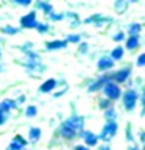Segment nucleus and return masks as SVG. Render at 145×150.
Listing matches in <instances>:
<instances>
[{
	"label": "nucleus",
	"instance_id": "nucleus-5",
	"mask_svg": "<svg viewBox=\"0 0 145 150\" xmlns=\"http://www.w3.org/2000/svg\"><path fill=\"white\" fill-rule=\"evenodd\" d=\"M130 74H131V70L126 67V69H120V70H117V72L112 75V81L117 83V84H120V83H123L126 81V80L130 78Z\"/></svg>",
	"mask_w": 145,
	"mask_h": 150
},
{
	"label": "nucleus",
	"instance_id": "nucleus-24",
	"mask_svg": "<svg viewBox=\"0 0 145 150\" xmlns=\"http://www.w3.org/2000/svg\"><path fill=\"white\" fill-rule=\"evenodd\" d=\"M75 150H89V147H86V145H77Z\"/></svg>",
	"mask_w": 145,
	"mask_h": 150
},
{
	"label": "nucleus",
	"instance_id": "nucleus-14",
	"mask_svg": "<svg viewBox=\"0 0 145 150\" xmlns=\"http://www.w3.org/2000/svg\"><path fill=\"white\" fill-rule=\"evenodd\" d=\"M109 58L112 59V61H117V59H122L123 58V49L119 45V47H115L114 50H112V53H111V56Z\"/></svg>",
	"mask_w": 145,
	"mask_h": 150
},
{
	"label": "nucleus",
	"instance_id": "nucleus-18",
	"mask_svg": "<svg viewBox=\"0 0 145 150\" xmlns=\"http://www.w3.org/2000/svg\"><path fill=\"white\" fill-rule=\"evenodd\" d=\"M36 28H37V31H39V33H45L47 30H49V27L44 25V23H37Z\"/></svg>",
	"mask_w": 145,
	"mask_h": 150
},
{
	"label": "nucleus",
	"instance_id": "nucleus-3",
	"mask_svg": "<svg viewBox=\"0 0 145 150\" xmlns=\"http://www.w3.org/2000/svg\"><path fill=\"white\" fill-rule=\"evenodd\" d=\"M137 92L134 89H130L123 94V106L126 111H133L136 108V103H137Z\"/></svg>",
	"mask_w": 145,
	"mask_h": 150
},
{
	"label": "nucleus",
	"instance_id": "nucleus-4",
	"mask_svg": "<svg viewBox=\"0 0 145 150\" xmlns=\"http://www.w3.org/2000/svg\"><path fill=\"white\" fill-rule=\"evenodd\" d=\"M20 25L23 28H36V25H37V22H36V13L31 11V13L25 14V16L20 19Z\"/></svg>",
	"mask_w": 145,
	"mask_h": 150
},
{
	"label": "nucleus",
	"instance_id": "nucleus-6",
	"mask_svg": "<svg viewBox=\"0 0 145 150\" xmlns=\"http://www.w3.org/2000/svg\"><path fill=\"white\" fill-rule=\"evenodd\" d=\"M25 145H27V141L22 139V136H16L6 150H25Z\"/></svg>",
	"mask_w": 145,
	"mask_h": 150
},
{
	"label": "nucleus",
	"instance_id": "nucleus-17",
	"mask_svg": "<svg viewBox=\"0 0 145 150\" xmlns=\"http://www.w3.org/2000/svg\"><path fill=\"white\" fill-rule=\"evenodd\" d=\"M2 30H3V33H9V35H14V33H17V28H11V27H3Z\"/></svg>",
	"mask_w": 145,
	"mask_h": 150
},
{
	"label": "nucleus",
	"instance_id": "nucleus-22",
	"mask_svg": "<svg viewBox=\"0 0 145 150\" xmlns=\"http://www.w3.org/2000/svg\"><path fill=\"white\" fill-rule=\"evenodd\" d=\"M67 41H69V42H78V41H80V36H78V35H72V36L67 38Z\"/></svg>",
	"mask_w": 145,
	"mask_h": 150
},
{
	"label": "nucleus",
	"instance_id": "nucleus-13",
	"mask_svg": "<svg viewBox=\"0 0 145 150\" xmlns=\"http://www.w3.org/2000/svg\"><path fill=\"white\" fill-rule=\"evenodd\" d=\"M14 106H16V103H14L13 100H9V98H6V100H3L2 103H0V111L8 112V111H11Z\"/></svg>",
	"mask_w": 145,
	"mask_h": 150
},
{
	"label": "nucleus",
	"instance_id": "nucleus-26",
	"mask_svg": "<svg viewBox=\"0 0 145 150\" xmlns=\"http://www.w3.org/2000/svg\"><path fill=\"white\" fill-rule=\"evenodd\" d=\"M130 150H139V149H136V147H130Z\"/></svg>",
	"mask_w": 145,
	"mask_h": 150
},
{
	"label": "nucleus",
	"instance_id": "nucleus-10",
	"mask_svg": "<svg viewBox=\"0 0 145 150\" xmlns=\"http://www.w3.org/2000/svg\"><path fill=\"white\" fill-rule=\"evenodd\" d=\"M140 44V39L139 36H130L128 39H126V49L128 50H136Z\"/></svg>",
	"mask_w": 145,
	"mask_h": 150
},
{
	"label": "nucleus",
	"instance_id": "nucleus-23",
	"mask_svg": "<svg viewBox=\"0 0 145 150\" xmlns=\"http://www.w3.org/2000/svg\"><path fill=\"white\" fill-rule=\"evenodd\" d=\"M6 122V112H3V111H0V125L5 124Z\"/></svg>",
	"mask_w": 145,
	"mask_h": 150
},
{
	"label": "nucleus",
	"instance_id": "nucleus-1",
	"mask_svg": "<svg viewBox=\"0 0 145 150\" xmlns=\"http://www.w3.org/2000/svg\"><path fill=\"white\" fill-rule=\"evenodd\" d=\"M101 89H103L105 96L109 98V100H117V98H120V96H122V88H120V84H117V83H114V81H108Z\"/></svg>",
	"mask_w": 145,
	"mask_h": 150
},
{
	"label": "nucleus",
	"instance_id": "nucleus-9",
	"mask_svg": "<svg viewBox=\"0 0 145 150\" xmlns=\"http://www.w3.org/2000/svg\"><path fill=\"white\" fill-rule=\"evenodd\" d=\"M56 88V80L55 78H50V80H47V81H44L41 84V88H39V92H42V94H47V92H51L53 89Z\"/></svg>",
	"mask_w": 145,
	"mask_h": 150
},
{
	"label": "nucleus",
	"instance_id": "nucleus-12",
	"mask_svg": "<svg viewBox=\"0 0 145 150\" xmlns=\"http://www.w3.org/2000/svg\"><path fill=\"white\" fill-rule=\"evenodd\" d=\"M67 45V42L65 41H51V42H49V44H47V49L49 50H58V49H64V47Z\"/></svg>",
	"mask_w": 145,
	"mask_h": 150
},
{
	"label": "nucleus",
	"instance_id": "nucleus-8",
	"mask_svg": "<svg viewBox=\"0 0 145 150\" xmlns=\"http://www.w3.org/2000/svg\"><path fill=\"white\" fill-rule=\"evenodd\" d=\"M97 67H98V70H109V69L114 67V61L111 58H108V56H103V58H100V61H98Z\"/></svg>",
	"mask_w": 145,
	"mask_h": 150
},
{
	"label": "nucleus",
	"instance_id": "nucleus-16",
	"mask_svg": "<svg viewBox=\"0 0 145 150\" xmlns=\"http://www.w3.org/2000/svg\"><path fill=\"white\" fill-rule=\"evenodd\" d=\"M25 114H27V117H34L37 114V108L36 106H28L27 111H25Z\"/></svg>",
	"mask_w": 145,
	"mask_h": 150
},
{
	"label": "nucleus",
	"instance_id": "nucleus-7",
	"mask_svg": "<svg viewBox=\"0 0 145 150\" xmlns=\"http://www.w3.org/2000/svg\"><path fill=\"white\" fill-rule=\"evenodd\" d=\"M81 136L84 138V142H86L87 145H91V147H94V145L98 144V136L95 133H92V131H84ZM87 145H86V147H87Z\"/></svg>",
	"mask_w": 145,
	"mask_h": 150
},
{
	"label": "nucleus",
	"instance_id": "nucleus-15",
	"mask_svg": "<svg viewBox=\"0 0 145 150\" xmlns=\"http://www.w3.org/2000/svg\"><path fill=\"white\" fill-rule=\"evenodd\" d=\"M140 30H142L140 23H131L130 28H128V33H130V36H139Z\"/></svg>",
	"mask_w": 145,
	"mask_h": 150
},
{
	"label": "nucleus",
	"instance_id": "nucleus-20",
	"mask_svg": "<svg viewBox=\"0 0 145 150\" xmlns=\"http://www.w3.org/2000/svg\"><path fill=\"white\" fill-rule=\"evenodd\" d=\"M106 119L109 120V119H115V114H114V110H109V111H106Z\"/></svg>",
	"mask_w": 145,
	"mask_h": 150
},
{
	"label": "nucleus",
	"instance_id": "nucleus-11",
	"mask_svg": "<svg viewBox=\"0 0 145 150\" xmlns=\"http://www.w3.org/2000/svg\"><path fill=\"white\" fill-rule=\"evenodd\" d=\"M41 134H42V131H41V128H37V127H31L30 131H28V136H30V141H31V142L39 141Z\"/></svg>",
	"mask_w": 145,
	"mask_h": 150
},
{
	"label": "nucleus",
	"instance_id": "nucleus-2",
	"mask_svg": "<svg viewBox=\"0 0 145 150\" xmlns=\"http://www.w3.org/2000/svg\"><path fill=\"white\" fill-rule=\"evenodd\" d=\"M117 124L114 120H108L106 122V125L103 127V130H101V133H100V136H98V139H103V141H111L112 138L115 136V133H117Z\"/></svg>",
	"mask_w": 145,
	"mask_h": 150
},
{
	"label": "nucleus",
	"instance_id": "nucleus-19",
	"mask_svg": "<svg viewBox=\"0 0 145 150\" xmlns=\"http://www.w3.org/2000/svg\"><path fill=\"white\" fill-rule=\"evenodd\" d=\"M144 64H145V55H144V53H140V55H139V58H137V66H139V67H142Z\"/></svg>",
	"mask_w": 145,
	"mask_h": 150
},
{
	"label": "nucleus",
	"instance_id": "nucleus-25",
	"mask_svg": "<svg viewBox=\"0 0 145 150\" xmlns=\"http://www.w3.org/2000/svg\"><path fill=\"white\" fill-rule=\"evenodd\" d=\"M100 150H111V147H109V145H101Z\"/></svg>",
	"mask_w": 145,
	"mask_h": 150
},
{
	"label": "nucleus",
	"instance_id": "nucleus-21",
	"mask_svg": "<svg viewBox=\"0 0 145 150\" xmlns=\"http://www.w3.org/2000/svg\"><path fill=\"white\" fill-rule=\"evenodd\" d=\"M123 39H125V35H123L122 31H120V33H117V35L114 36V41H117V42H119V41H123Z\"/></svg>",
	"mask_w": 145,
	"mask_h": 150
}]
</instances>
